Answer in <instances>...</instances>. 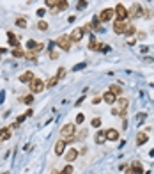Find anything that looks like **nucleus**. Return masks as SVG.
Here are the masks:
<instances>
[{"label":"nucleus","instance_id":"19","mask_svg":"<svg viewBox=\"0 0 154 174\" xmlns=\"http://www.w3.org/2000/svg\"><path fill=\"white\" fill-rule=\"evenodd\" d=\"M131 169H133V174H144V167L140 162H133L131 164Z\"/></svg>","mask_w":154,"mask_h":174},{"label":"nucleus","instance_id":"4","mask_svg":"<svg viewBox=\"0 0 154 174\" xmlns=\"http://www.w3.org/2000/svg\"><path fill=\"white\" fill-rule=\"evenodd\" d=\"M44 87H46V83L43 82L41 78H34V80L30 82V91H32V94L43 92V91H44Z\"/></svg>","mask_w":154,"mask_h":174},{"label":"nucleus","instance_id":"42","mask_svg":"<svg viewBox=\"0 0 154 174\" xmlns=\"http://www.w3.org/2000/svg\"><path fill=\"white\" fill-rule=\"evenodd\" d=\"M138 39H145V34H144V32H138Z\"/></svg>","mask_w":154,"mask_h":174},{"label":"nucleus","instance_id":"44","mask_svg":"<svg viewBox=\"0 0 154 174\" xmlns=\"http://www.w3.org/2000/svg\"><path fill=\"white\" fill-rule=\"evenodd\" d=\"M126 174H133V169H131V167H128V169H126Z\"/></svg>","mask_w":154,"mask_h":174},{"label":"nucleus","instance_id":"33","mask_svg":"<svg viewBox=\"0 0 154 174\" xmlns=\"http://www.w3.org/2000/svg\"><path fill=\"white\" fill-rule=\"evenodd\" d=\"M145 115H147L145 112H140L138 115H136V121H138V123H144V121H145Z\"/></svg>","mask_w":154,"mask_h":174},{"label":"nucleus","instance_id":"38","mask_svg":"<svg viewBox=\"0 0 154 174\" xmlns=\"http://www.w3.org/2000/svg\"><path fill=\"white\" fill-rule=\"evenodd\" d=\"M85 137H87V130H82V132H80V135H78V139H80V140H83Z\"/></svg>","mask_w":154,"mask_h":174},{"label":"nucleus","instance_id":"34","mask_svg":"<svg viewBox=\"0 0 154 174\" xmlns=\"http://www.w3.org/2000/svg\"><path fill=\"white\" fill-rule=\"evenodd\" d=\"M85 121V115L83 114H76V124H82Z\"/></svg>","mask_w":154,"mask_h":174},{"label":"nucleus","instance_id":"18","mask_svg":"<svg viewBox=\"0 0 154 174\" xmlns=\"http://www.w3.org/2000/svg\"><path fill=\"white\" fill-rule=\"evenodd\" d=\"M76 156H78V151H76V149H73V147H69V151L66 153V160H67V162H74V160H76Z\"/></svg>","mask_w":154,"mask_h":174},{"label":"nucleus","instance_id":"21","mask_svg":"<svg viewBox=\"0 0 154 174\" xmlns=\"http://www.w3.org/2000/svg\"><path fill=\"white\" fill-rule=\"evenodd\" d=\"M92 27H94V30L103 32V29H101V20H99V16H94V20H92Z\"/></svg>","mask_w":154,"mask_h":174},{"label":"nucleus","instance_id":"31","mask_svg":"<svg viewBox=\"0 0 154 174\" xmlns=\"http://www.w3.org/2000/svg\"><path fill=\"white\" fill-rule=\"evenodd\" d=\"M44 2H46V5H48L50 9H53V7L59 4V0H44Z\"/></svg>","mask_w":154,"mask_h":174},{"label":"nucleus","instance_id":"29","mask_svg":"<svg viewBox=\"0 0 154 174\" xmlns=\"http://www.w3.org/2000/svg\"><path fill=\"white\" fill-rule=\"evenodd\" d=\"M21 101L25 103V105H30V103L34 101V96H32V94H29V96H25V98H21Z\"/></svg>","mask_w":154,"mask_h":174},{"label":"nucleus","instance_id":"35","mask_svg":"<svg viewBox=\"0 0 154 174\" xmlns=\"http://www.w3.org/2000/svg\"><path fill=\"white\" fill-rule=\"evenodd\" d=\"M92 126H94V128H99V126H101V119H99V117L92 119Z\"/></svg>","mask_w":154,"mask_h":174},{"label":"nucleus","instance_id":"12","mask_svg":"<svg viewBox=\"0 0 154 174\" xmlns=\"http://www.w3.org/2000/svg\"><path fill=\"white\" fill-rule=\"evenodd\" d=\"M64 151H66V140L60 139L59 142H55V154H57V156H62Z\"/></svg>","mask_w":154,"mask_h":174},{"label":"nucleus","instance_id":"43","mask_svg":"<svg viewBox=\"0 0 154 174\" xmlns=\"http://www.w3.org/2000/svg\"><path fill=\"white\" fill-rule=\"evenodd\" d=\"M44 14V9H37V16H43Z\"/></svg>","mask_w":154,"mask_h":174},{"label":"nucleus","instance_id":"37","mask_svg":"<svg viewBox=\"0 0 154 174\" xmlns=\"http://www.w3.org/2000/svg\"><path fill=\"white\" fill-rule=\"evenodd\" d=\"M50 59H59V53L55 50H50Z\"/></svg>","mask_w":154,"mask_h":174},{"label":"nucleus","instance_id":"17","mask_svg":"<svg viewBox=\"0 0 154 174\" xmlns=\"http://www.w3.org/2000/svg\"><path fill=\"white\" fill-rule=\"evenodd\" d=\"M117 139H119V132L117 130H113V128L106 130V140H117Z\"/></svg>","mask_w":154,"mask_h":174},{"label":"nucleus","instance_id":"22","mask_svg":"<svg viewBox=\"0 0 154 174\" xmlns=\"http://www.w3.org/2000/svg\"><path fill=\"white\" fill-rule=\"evenodd\" d=\"M147 142V133L145 132H140L138 135H136V144L140 146V144H145Z\"/></svg>","mask_w":154,"mask_h":174},{"label":"nucleus","instance_id":"5","mask_svg":"<svg viewBox=\"0 0 154 174\" xmlns=\"http://www.w3.org/2000/svg\"><path fill=\"white\" fill-rule=\"evenodd\" d=\"M113 11H115V16H117V20H126V18H129V11L126 9L122 4H117Z\"/></svg>","mask_w":154,"mask_h":174},{"label":"nucleus","instance_id":"13","mask_svg":"<svg viewBox=\"0 0 154 174\" xmlns=\"http://www.w3.org/2000/svg\"><path fill=\"white\" fill-rule=\"evenodd\" d=\"M34 78H36V76H34V73L32 71H25V73H21L20 75V82H23V83H30Z\"/></svg>","mask_w":154,"mask_h":174},{"label":"nucleus","instance_id":"30","mask_svg":"<svg viewBox=\"0 0 154 174\" xmlns=\"http://www.w3.org/2000/svg\"><path fill=\"white\" fill-rule=\"evenodd\" d=\"M66 68H59V71H57V78H59V80H60V78H64V76H66Z\"/></svg>","mask_w":154,"mask_h":174},{"label":"nucleus","instance_id":"8","mask_svg":"<svg viewBox=\"0 0 154 174\" xmlns=\"http://www.w3.org/2000/svg\"><path fill=\"white\" fill-rule=\"evenodd\" d=\"M142 14H144L142 5H140V4H133L131 9H129V18H140Z\"/></svg>","mask_w":154,"mask_h":174},{"label":"nucleus","instance_id":"41","mask_svg":"<svg viewBox=\"0 0 154 174\" xmlns=\"http://www.w3.org/2000/svg\"><path fill=\"white\" fill-rule=\"evenodd\" d=\"M82 68H85V64H78V66H74V71H78V69H82Z\"/></svg>","mask_w":154,"mask_h":174},{"label":"nucleus","instance_id":"23","mask_svg":"<svg viewBox=\"0 0 154 174\" xmlns=\"http://www.w3.org/2000/svg\"><path fill=\"white\" fill-rule=\"evenodd\" d=\"M108 91L113 92L115 96H119V94L122 92V87H121V85H117V83H113V85H110V89H108Z\"/></svg>","mask_w":154,"mask_h":174},{"label":"nucleus","instance_id":"27","mask_svg":"<svg viewBox=\"0 0 154 174\" xmlns=\"http://www.w3.org/2000/svg\"><path fill=\"white\" fill-rule=\"evenodd\" d=\"M37 29H39V30H48V23H46V21H43V20H39V23H37Z\"/></svg>","mask_w":154,"mask_h":174},{"label":"nucleus","instance_id":"36","mask_svg":"<svg viewBox=\"0 0 154 174\" xmlns=\"http://www.w3.org/2000/svg\"><path fill=\"white\" fill-rule=\"evenodd\" d=\"M73 172V167L71 165H66V167H64V171H62L60 174H71Z\"/></svg>","mask_w":154,"mask_h":174},{"label":"nucleus","instance_id":"32","mask_svg":"<svg viewBox=\"0 0 154 174\" xmlns=\"http://www.w3.org/2000/svg\"><path fill=\"white\" fill-rule=\"evenodd\" d=\"M76 7L82 11V9H85L87 7V0H78V4H76Z\"/></svg>","mask_w":154,"mask_h":174},{"label":"nucleus","instance_id":"7","mask_svg":"<svg viewBox=\"0 0 154 174\" xmlns=\"http://www.w3.org/2000/svg\"><path fill=\"white\" fill-rule=\"evenodd\" d=\"M126 20H115L113 21V32L115 34H124L126 32Z\"/></svg>","mask_w":154,"mask_h":174},{"label":"nucleus","instance_id":"6","mask_svg":"<svg viewBox=\"0 0 154 174\" xmlns=\"http://www.w3.org/2000/svg\"><path fill=\"white\" fill-rule=\"evenodd\" d=\"M83 34H85V29H83V27H78V29H73V32L69 34V37H71L73 43H78L83 37Z\"/></svg>","mask_w":154,"mask_h":174},{"label":"nucleus","instance_id":"28","mask_svg":"<svg viewBox=\"0 0 154 174\" xmlns=\"http://www.w3.org/2000/svg\"><path fill=\"white\" fill-rule=\"evenodd\" d=\"M135 30H136V29H135V25H128V27H126V32H124V34H126V36H133Z\"/></svg>","mask_w":154,"mask_h":174},{"label":"nucleus","instance_id":"40","mask_svg":"<svg viewBox=\"0 0 154 174\" xmlns=\"http://www.w3.org/2000/svg\"><path fill=\"white\" fill-rule=\"evenodd\" d=\"M101 100H103V98H99V96H96V98L92 100V103H94V105H98V103H101Z\"/></svg>","mask_w":154,"mask_h":174},{"label":"nucleus","instance_id":"2","mask_svg":"<svg viewBox=\"0 0 154 174\" xmlns=\"http://www.w3.org/2000/svg\"><path fill=\"white\" fill-rule=\"evenodd\" d=\"M115 103H117V108H113L112 114H113V115H119V117H124V115H126V110H128L129 101H128L126 98H119Z\"/></svg>","mask_w":154,"mask_h":174},{"label":"nucleus","instance_id":"16","mask_svg":"<svg viewBox=\"0 0 154 174\" xmlns=\"http://www.w3.org/2000/svg\"><path fill=\"white\" fill-rule=\"evenodd\" d=\"M9 137H11V128H2L0 130V142L9 140Z\"/></svg>","mask_w":154,"mask_h":174},{"label":"nucleus","instance_id":"1","mask_svg":"<svg viewBox=\"0 0 154 174\" xmlns=\"http://www.w3.org/2000/svg\"><path fill=\"white\" fill-rule=\"evenodd\" d=\"M76 135V124L74 123H69V124H64L60 130V139L66 140V142H71Z\"/></svg>","mask_w":154,"mask_h":174},{"label":"nucleus","instance_id":"20","mask_svg":"<svg viewBox=\"0 0 154 174\" xmlns=\"http://www.w3.org/2000/svg\"><path fill=\"white\" fill-rule=\"evenodd\" d=\"M7 39H9L11 46H14V48H18V46H20V44H18V39H16V36H14L12 32H7Z\"/></svg>","mask_w":154,"mask_h":174},{"label":"nucleus","instance_id":"25","mask_svg":"<svg viewBox=\"0 0 154 174\" xmlns=\"http://www.w3.org/2000/svg\"><path fill=\"white\" fill-rule=\"evenodd\" d=\"M57 83H59V78H57V76H51L50 80L46 82V87H55Z\"/></svg>","mask_w":154,"mask_h":174},{"label":"nucleus","instance_id":"3","mask_svg":"<svg viewBox=\"0 0 154 174\" xmlns=\"http://www.w3.org/2000/svg\"><path fill=\"white\" fill-rule=\"evenodd\" d=\"M71 37L69 36H66V34H62V36H59L57 37V41H55V44H59V48H62V50L69 51L71 50Z\"/></svg>","mask_w":154,"mask_h":174},{"label":"nucleus","instance_id":"24","mask_svg":"<svg viewBox=\"0 0 154 174\" xmlns=\"http://www.w3.org/2000/svg\"><path fill=\"white\" fill-rule=\"evenodd\" d=\"M25 55H27V51L20 50V48H14L12 50V57H25Z\"/></svg>","mask_w":154,"mask_h":174},{"label":"nucleus","instance_id":"9","mask_svg":"<svg viewBox=\"0 0 154 174\" xmlns=\"http://www.w3.org/2000/svg\"><path fill=\"white\" fill-rule=\"evenodd\" d=\"M113 16H115V11L108 7V9H103V11H101V14H99V20L106 23V21H112Z\"/></svg>","mask_w":154,"mask_h":174},{"label":"nucleus","instance_id":"10","mask_svg":"<svg viewBox=\"0 0 154 174\" xmlns=\"http://www.w3.org/2000/svg\"><path fill=\"white\" fill-rule=\"evenodd\" d=\"M67 5H69V2H67V0H59V4L51 9V14L55 16V14H59L60 11H66V9H67Z\"/></svg>","mask_w":154,"mask_h":174},{"label":"nucleus","instance_id":"26","mask_svg":"<svg viewBox=\"0 0 154 174\" xmlns=\"http://www.w3.org/2000/svg\"><path fill=\"white\" fill-rule=\"evenodd\" d=\"M16 25H18L20 29H27V20H25V18H18V20H16Z\"/></svg>","mask_w":154,"mask_h":174},{"label":"nucleus","instance_id":"45","mask_svg":"<svg viewBox=\"0 0 154 174\" xmlns=\"http://www.w3.org/2000/svg\"><path fill=\"white\" fill-rule=\"evenodd\" d=\"M149 154H151V156H154V149H151V153H149Z\"/></svg>","mask_w":154,"mask_h":174},{"label":"nucleus","instance_id":"15","mask_svg":"<svg viewBox=\"0 0 154 174\" xmlns=\"http://www.w3.org/2000/svg\"><path fill=\"white\" fill-rule=\"evenodd\" d=\"M106 140V130H98L96 133V144H104Z\"/></svg>","mask_w":154,"mask_h":174},{"label":"nucleus","instance_id":"39","mask_svg":"<svg viewBox=\"0 0 154 174\" xmlns=\"http://www.w3.org/2000/svg\"><path fill=\"white\" fill-rule=\"evenodd\" d=\"M25 117H27V115H25V114H23V115H20V117H18V121H16V123H18V124H21V123H23V121H25Z\"/></svg>","mask_w":154,"mask_h":174},{"label":"nucleus","instance_id":"11","mask_svg":"<svg viewBox=\"0 0 154 174\" xmlns=\"http://www.w3.org/2000/svg\"><path fill=\"white\" fill-rule=\"evenodd\" d=\"M103 101H104V103H108V105H115V101H117V96H115L113 92L106 91L104 94H103Z\"/></svg>","mask_w":154,"mask_h":174},{"label":"nucleus","instance_id":"14","mask_svg":"<svg viewBox=\"0 0 154 174\" xmlns=\"http://www.w3.org/2000/svg\"><path fill=\"white\" fill-rule=\"evenodd\" d=\"M89 48L92 51H98V50H103L104 46H101V43L96 41V36H91V41H89Z\"/></svg>","mask_w":154,"mask_h":174}]
</instances>
